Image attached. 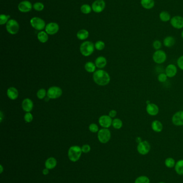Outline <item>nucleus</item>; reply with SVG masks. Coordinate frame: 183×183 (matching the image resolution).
<instances>
[{
  "label": "nucleus",
  "instance_id": "nucleus-1",
  "mask_svg": "<svg viewBox=\"0 0 183 183\" xmlns=\"http://www.w3.org/2000/svg\"><path fill=\"white\" fill-rule=\"evenodd\" d=\"M93 79L97 85L100 86H105L110 83V76L105 71L98 70L93 73Z\"/></svg>",
  "mask_w": 183,
  "mask_h": 183
},
{
  "label": "nucleus",
  "instance_id": "nucleus-2",
  "mask_svg": "<svg viewBox=\"0 0 183 183\" xmlns=\"http://www.w3.org/2000/svg\"><path fill=\"white\" fill-rule=\"evenodd\" d=\"M82 149L78 146H73L69 149L68 157L70 161L75 162L78 161L82 155Z\"/></svg>",
  "mask_w": 183,
  "mask_h": 183
},
{
  "label": "nucleus",
  "instance_id": "nucleus-3",
  "mask_svg": "<svg viewBox=\"0 0 183 183\" xmlns=\"http://www.w3.org/2000/svg\"><path fill=\"white\" fill-rule=\"evenodd\" d=\"M95 49V45L90 41H85L80 46L79 50L82 55L89 56L93 54Z\"/></svg>",
  "mask_w": 183,
  "mask_h": 183
},
{
  "label": "nucleus",
  "instance_id": "nucleus-4",
  "mask_svg": "<svg viewBox=\"0 0 183 183\" xmlns=\"http://www.w3.org/2000/svg\"><path fill=\"white\" fill-rule=\"evenodd\" d=\"M152 60L153 61L157 64H163L166 62L167 55L164 51L163 50H157L153 53L152 55Z\"/></svg>",
  "mask_w": 183,
  "mask_h": 183
},
{
  "label": "nucleus",
  "instance_id": "nucleus-5",
  "mask_svg": "<svg viewBox=\"0 0 183 183\" xmlns=\"http://www.w3.org/2000/svg\"><path fill=\"white\" fill-rule=\"evenodd\" d=\"M98 139L102 143H106L110 141L111 137L110 131L108 128H103L98 132Z\"/></svg>",
  "mask_w": 183,
  "mask_h": 183
},
{
  "label": "nucleus",
  "instance_id": "nucleus-6",
  "mask_svg": "<svg viewBox=\"0 0 183 183\" xmlns=\"http://www.w3.org/2000/svg\"><path fill=\"white\" fill-rule=\"evenodd\" d=\"M151 146L147 140L141 141V143H137V151L140 154L142 155H146L148 154L150 152Z\"/></svg>",
  "mask_w": 183,
  "mask_h": 183
},
{
  "label": "nucleus",
  "instance_id": "nucleus-7",
  "mask_svg": "<svg viewBox=\"0 0 183 183\" xmlns=\"http://www.w3.org/2000/svg\"><path fill=\"white\" fill-rule=\"evenodd\" d=\"M62 94V90L59 87L52 86L47 90V95L51 99H55L60 97Z\"/></svg>",
  "mask_w": 183,
  "mask_h": 183
},
{
  "label": "nucleus",
  "instance_id": "nucleus-8",
  "mask_svg": "<svg viewBox=\"0 0 183 183\" xmlns=\"http://www.w3.org/2000/svg\"><path fill=\"white\" fill-rule=\"evenodd\" d=\"M6 29L8 33L14 35L18 32L20 26L16 20L15 19H10L7 22Z\"/></svg>",
  "mask_w": 183,
  "mask_h": 183
},
{
  "label": "nucleus",
  "instance_id": "nucleus-9",
  "mask_svg": "<svg viewBox=\"0 0 183 183\" xmlns=\"http://www.w3.org/2000/svg\"><path fill=\"white\" fill-rule=\"evenodd\" d=\"M171 26L177 29L181 30L183 29V17L179 15L174 16L171 17L170 21Z\"/></svg>",
  "mask_w": 183,
  "mask_h": 183
},
{
  "label": "nucleus",
  "instance_id": "nucleus-10",
  "mask_svg": "<svg viewBox=\"0 0 183 183\" xmlns=\"http://www.w3.org/2000/svg\"><path fill=\"white\" fill-rule=\"evenodd\" d=\"M31 26L33 27L34 29L42 31L45 27V22L44 20L42 18L39 17H33L30 20Z\"/></svg>",
  "mask_w": 183,
  "mask_h": 183
},
{
  "label": "nucleus",
  "instance_id": "nucleus-11",
  "mask_svg": "<svg viewBox=\"0 0 183 183\" xmlns=\"http://www.w3.org/2000/svg\"><path fill=\"white\" fill-rule=\"evenodd\" d=\"M171 121L172 124L176 126H183V111H178L174 113L172 116Z\"/></svg>",
  "mask_w": 183,
  "mask_h": 183
},
{
  "label": "nucleus",
  "instance_id": "nucleus-12",
  "mask_svg": "<svg viewBox=\"0 0 183 183\" xmlns=\"http://www.w3.org/2000/svg\"><path fill=\"white\" fill-rule=\"evenodd\" d=\"M146 112L148 115L152 116H155L159 114V109L158 106L154 103L147 104Z\"/></svg>",
  "mask_w": 183,
  "mask_h": 183
},
{
  "label": "nucleus",
  "instance_id": "nucleus-13",
  "mask_svg": "<svg viewBox=\"0 0 183 183\" xmlns=\"http://www.w3.org/2000/svg\"><path fill=\"white\" fill-rule=\"evenodd\" d=\"M112 119L108 115H103L99 118L100 125L103 128H108L112 124Z\"/></svg>",
  "mask_w": 183,
  "mask_h": 183
},
{
  "label": "nucleus",
  "instance_id": "nucleus-14",
  "mask_svg": "<svg viewBox=\"0 0 183 183\" xmlns=\"http://www.w3.org/2000/svg\"><path fill=\"white\" fill-rule=\"evenodd\" d=\"M91 8L95 12H101L105 8V2L104 0H96L92 4Z\"/></svg>",
  "mask_w": 183,
  "mask_h": 183
},
{
  "label": "nucleus",
  "instance_id": "nucleus-15",
  "mask_svg": "<svg viewBox=\"0 0 183 183\" xmlns=\"http://www.w3.org/2000/svg\"><path fill=\"white\" fill-rule=\"evenodd\" d=\"M177 72H178V69L174 64H168L166 67L165 73L168 78H171L174 77L177 74Z\"/></svg>",
  "mask_w": 183,
  "mask_h": 183
},
{
  "label": "nucleus",
  "instance_id": "nucleus-16",
  "mask_svg": "<svg viewBox=\"0 0 183 183\" xmlns=\"http://www.w3.org/2000/svg\"><path fill=\"white\" fill-rule=\"evenodd\" d=\"M59 30V25L56 23H50L45 27V31L48 34L54 35L57 33Z\"/></svg>",
  "mask_w": 183,
  "mask_h": 183
},
{
  "label": "nucleus",
  "instance_id": "nucleus-17",
  "mask_svg": "<svg viewBox=\"0 0 183 183\" xmlns=\"http://www.w3.org/2000/svg\"><path fill=\"white\" fill-rule=\"evenodd\" d=\"M18 10L22 12H28L31 10L32 5L31 3L29 1H23L20 3L18 6Z\"/></svg>",
  "mask_w": 183,
  "mask_h": 183
},
{
  "label": "nucleus",
  "instance_id": "nucleus-18",
  "mask_svg": "<svg viewBox=\"0 0 183 183\" xmlns=\"http://www.w3.org/2000/svg\"><path fill=\"white\" fill-rule=\"evenodd\" d=\"M22 107L23 111H25V112H30L33 108V102L29 98L25 99L24 100H23L22 103Z\"/></svg>",
  "mask_w": 183,
  "mask_h": 183
},
{
  "label": "nucleus",
  "instance_id": "nucleus-19",
  "mask_svg": "<svg viewBox=\"0 0 183 183\" xmlns=\"http://www.w3.org/2000/svg\"><path fill=\"white\" fill-rule=\"evenodd\" d=\"M151 128L155 132L160 133L163 130V125L161 121L159 120H154L151 124Z\"/></svg>",
  "mask_w": 183,
  "mask_h": 183
},
{
  "label": "nucleus",
  "instance_id": "nucleus-20",
  "mask_svg": "<svg viewBox=\"0 0 183 183\" xmlns=\"http://www.w3.org/2000/svg\"><path fill=\"white\" fill-rule=\"evenodd\" d=\"M141 7L146 10H151L153 9L155 5L154 0H140Z\"/></svg>",
  "mask_w": 183,
  "mask_h": 183
},
{
  "label": "nucleus",
  "instance_id": "nucleus-21",
  "mask_svg": "<svg viewBox=\"0 0 183 183\" xmlns=\"http://www.w3.org/2000/svg\"><path fill=\"white\" fill-rule=\"evenodd\" d=\"M7 94L8 97L12 100H15L17 99L18 97V90L15 87H11L8 89Z\"/></svg>",
  "mask_w": 183,
  "mask_h": 183
},
{
  "label": "nucleus",
  "instance_id": "nucleus-22",
  "mask_svg": "<svg viewBox=\"0 0 183 183\" xmlns=\"http://www.w3.org/2000/svg\"><path fill=\"white\" fill-rule=\"evenodd\" d=\"M176 43L175 38L172 36H167L163 41V44L167 48H171L174 46Z\"/></svg>",
  "mask_w": 183,
  "mask_h": 183
},
{
  "label": "nucleus",
  "instance_id": "nucleus-23",
  "mask_svg": "<svg viewBox=\"0 0 183 183\" xmlns=\"http://www.w3.org/2000/svg\"><path fill=\"white\" fill-rule=\"evenodd\" d=\"M57 164V161L54 157H49V159H47L46 161H45V168L48 169L49 170L53 169L55 168Z\"/></svg>",
  "mask_w": 183,
  "mask_h": 183
},
{
  "label": "nucleus",
  "instance_id": "nucleus-24",
  "mask_svg": "<svg viewBox=\"0 0 183 183\" xmlns=\"http://www.w3.org/2000/svg\"><path fill=\"white\" fill-rule=\"evenodd\" d=\"M159 18L162 22H169L171 19V16L168 11H162L159 13Z\"/></svg>",
  "mask_w": 183,
  "mask_h": 183
},
{
  "label": "nucleus",
  "instance_id": "nucleus-25",
  "mask_svg": "<svg viewBox=\"0 0 183 183\" xmlns=\"http://www.w3.org/2000/svg\"><path fill=\"white\" fill-rule=\"evenodd\" d=\"M107 64V60L106 58L103 56H99L96 58L95 61V65L97 68L99 69L104 68Z\"/></svg>",
  "mask_w": 183,
  "mask_h": 183
},
{
  "label": "nucleus",
  "instance_id": "nucleus-26",
  "mask_svg": "<svg viewBox=\"0 0 183 183\" xmlns=\"http://www.w3.org/2000/svg\"><path fill=\"white\" fill-rule=\"evenodd\" d=\"M174 170L178 175L183 176V160L177 162L174 166Z\"/></svg>",
  "mask_w": 183,
  "mask_h": 183
},
{
  "label": "nucleus",
  "instance_id": "nucleus-27",
  "mask_svg": "<svg viewBox=\"0 0 183 183\" xmlns=\"http://www.w3.org/2000/svg\"><path fill=\"white\" fill-rule=\"evenodd\" d=\"M37 38L40 42L42 43H45L48 41L49 36H48V34L46 32L41 31L38 33Z\"/></svg>",
  "mask_w": 183,
  "mask_h": 183
},
{
  "label": "nucleus",
  "instance_id": "nucleus-28",
  "mask_svg": "<svg viewBox=\"0 0 183 183\" xmlns=\"http://www.w3.org/2000/svg\"><path fill=\"white\" fill-rule=\"evenodd\" d=\"M89 33L86 30H81L77 33V37L79 40H84L88 38Z\"/></svg>",
  "mask_w": 183,
  "mask_h": 183
},
{
  "label": "nucleus",
  "instance_id": "nucleus-29",
  "mask_svg": "<svg viewBox=\"0 0 183 183\" xmlns=\"http://www.w3.org/2000/svg\"><path fill=\"white\" fill-rule=\"evenodd\" d=\"M96 66L95 64L91 62H87L84 66L86 70L90 73L95 72L96 71Z\"/></svg>",
  "mask_w": 183,
  "mask_h": 183
},
{
  "label": "nucleus",
  "instance_id": "nucleus-30",
  "mask_svg": "<svg viewBox=\"0 0 183 183\" xmlns=\"http://www.w3.org/2000/svg\"><path fill=\"white\" fill-rule=\"evenodd\" d=\"M112 125L113 128H115V129L119 130L123 127V123L121 119L116 118L113 120Z\"/></svg>",
  "mask_w": 183,
  "mask_h": 183
},
{
  "label": "nucleus",
  "instance_id": "nucleus-31",
  "mask_svg": "<svg viewBox=\"0 0 183 183\" xmlns=\"http://www.w3.org/2000/svg\"><path fill=\"white\" fill-rule=\"evenodd\" d=\"M176 163V162H175V160L172 157L167 158L165 160V162H164L166 167L168 168H174Z\"/></svg>",
  "mask_w": 183,
  "mask_h": 183
},
{
  "label": "nucleus",
  "instance_id": "nucleus-32",
  "mask_svg": "<svg viewBox=\"0 0 183 183\" xmlns=\"http://www.w3.org/2000/svg\"><path fill=\"white\" fill-rule=\"evenodd\" d=\"M134 183H150V179L146 176H140L135 179Z\"/></svg>",
  "mask_w": 183,
  "mask_h": 183
},
{
  "label": "nucleus",
  "instance_id": "nucleus-33",
  "mask_svg": "<svg viewBox=\"0 0 183 183\" xmlns=\"http://www.w3.org/2000/svg\"><path fill=\"white\" fill-rule=\"evenodd\" d=\"M91 9L92 8L89 5L86 4V5H82V7H81V11L82 13L84 14H88L90 13Z\"/></svg>",
  "mask_w": 183,
  "mask_h": 183
},
{
  "label": "nucleus",
  "instance_id": "nucleus-34",
  "mask_svg": "<svg viewBox=\"0 0 183 183\" xmlns=\"http://www.w3.org/2000/svg\"><path fill=\"white\" fill-rule=\"evenodd\" d=\"M47 94L46 90L45 89L42 88L38 90L37 93V96L38 99H43L46 97Z\"/></svg>",
  "mask_w": 183,
  "mask_h": 183
},
{
  "label": "nucleus",
  "instance_id": "nucleus-35",
  "mask_svg": "<svg viewBox=\"0 0 183 183\" xmlns=\"http://www.w3.org/2000/svg\"><path fill=\"white\" fill-rule=\"evenodd\" d=\"M152 47L154 48L155 51L159 50L161 49L162 47V42H161L160 40H156L152 42Z\"/></svg>",
  "mask_w": 183,
  "mask_h": 183
},
{
  "label": "nucleus",
  "instance_id": "nucleus-36",
  "mask_svg": "<svg viewBox=\"0 0 183 183\" xmlns=\"http://www.w3.org/2000/svg\"><path fill=\"white\" fill-rule=\"evenodd\" d=\"M168 78V76L166 75V73H161L157 76V80L159 82L163 83L167 80Z\"/></svg>",
  "mask_w": 183,
  "mask_h": 183
},
{
  "label": "nucleus",
  "instance_id": "nucleus-37",
  "mask_svg": "<svg viewBox=\"0 0 183 183\" xmlns=\"http://www.w3.org/2000/svg\"><path fill=\"white\" fill-rule=\"evenodd\" d=\"M105 46V44L103 41H98L96 42L95 44V48L98 51H102L104 49Z\"/></svg>",
  "mask_w": 183,
  "mask_h": 183
},
{
  "label": "nucleus",
  "instance_id": "nucleus-38",
  "mask_svg": "<svg viewBox=\"0 0 183 183\" xmlns=\"http://www.w3.org/2000/svg\"><path fill=\"white\" fill-rule=\"evenodd\" d=\"M10 18V16L5 15L4 14H2L0 16V24L3 25L7 23L8 22V19Z\"/></svg>",
  "mask_w": 183,
  "mask_h": 183
},
{
  "label": "nucleus",
  "instance_id": "nucleus-39",
  "mask_svg": "<svg viewBox=\"0 0 183 183\" xmlns=\"http://www.w3.org/2000/svg\"><path fill=\"white\" fill-rule=\"evenodd\" d=\"M33 8L36 11H42L44 8V5H43L42 3L37 2L33 5Z\"/></svg>",
  "mask_w": 183,
  "mask_h": 183
},
{
  "label": "nucleus",
  "instance_id": "nucleus-40",
  "mask_svg": "<svg viewBox=\"0 0 183 183\" xmlns=\"http://www.w3.org/2000/svg\"><path fill=\"white\" fill-rule=\"evenodd\" d=\"M89 129L90 131L91 132L96 133L99 131V128L97 124L95 123L91 124L89 126Z\"/></svg>",
  "mask_w": 183,
  "mask_h": 183
},
{
  "label": "nucleus",
  "instance_id": "nucleus-41",
  "mask_svg": "<svg viewBox=\"0 0 183 183\" xmlns=\"http://www.w3.org/2000/svg\"><path fill=\"white\" fill-rule=\"evenodd\" d=\"M24 120L25 122L27 123H31L33 121V115L31 114L30 112L27 113L24 115Z\"/></svg>",
  "mask_w": 183,
  "mask_h": 183
},
{
  "label": "nucleus",
  "instance_id": "nucleus-42",
  "mask_svg": "<svg viewBox=\"0 0 183 183\" xmlns=\"http://www.w3.org/2000/svg\"><path fill=\"white\" fill-rule=\"evenodd\" d=\"M177 65L179 69L183 71V55L181 56L177 59Z\"/></svg>",
  "mask_w": 183,
  "mask_h": 183
},
{
  "label": "nucleus",
  "instance_id": "nucleus-43",
  "mask_svg": "<svg viewBox=\"0 0 183 183\" xmlns=\"http://www.w3.org/2000/svg\"><path fill=\"white\" fill-rule=\"evenodd\" d=\"M82 152L84 153H88L91 150V147L89 145H84L82 147Z\"/></svg>",
  "mask_w": 183,
  "mask_h": 183
},
{
  "label": "nucleus",
  "instance_id": "nucleus-44",
  "mask_svg": "<svg viewBox=\"0 0 183 183\" xmlns=\"http://www.w3.org/2000/svg\"><path fill=\"white\" fill-rule=\"evenodd\" d=\"M117 115V111H115V110H111V111L109 112V113H108V116H109L110 117H111L112 118L116 117Z\"/></svg>",
  "mask_w": 183,
  "mask_h": 183
},
{
  "label": "nucleus",
  "instance_id": "nucleus-45",
  "mask_svg": "<svg viewBox=\"0 0 183 183\" xmlns=\"http://www.w3.org/2000/svg\"><path fill=\"white\" fill-rule=\"evenodd\" d=\"M42 174H44V175H47L49 174V169L45 168L44 170H42Z\"/></svg>",
  "mask_w": 183,
  "mask_h": 183
},
{
  "label": "nucleus",
  "instance_id": "nucleus-46",
  "mask_svg": "<svg viewBox=\"0 0 183 183\" xmlns=\"http://www.w3.org/2000/svg\"><path fill=\"white\" fill-rule=\"evenodd\" d=\"M142 141V140L141 137H137V138H136V141H137V143H141Z\"/></svg>",
  "mask_w": 183,
  "mask_h": 183
},
{
  "label": "nucleus",
  "instance_id": "nucleus-47",
  "mask_svg": "<svg viewBox=\"0 0 183 183\" xmlns=\"http://www.w3.org/2000/svg\"><path fill=\"white\" fill-rule=\"evenodd\" d=\"M3 119V113L2 111H1V122H2Z\"/></svg>",
  "mask_w": 183,
  "mask_h": 183
},
{
  "label": "nucleus",
  "instance_id": "nucleus-48",
  "mask_svg": "<svg viewBox=\"0 0 183 183\" xmlns=\"http://www.w3.org/2000/svg\"><path fill=\"white\" fill-rule=\"evenodd\" d=\"M0 168H1V170H0L1 171H0V173L1 174V173H2L3 172V167L2 165H1V166H0Z\"/></svg>",
  "mask_w": 183,
  "mask_h": 183
},
{
  "label": "nucleus",
  "instance_id": "nucleus-49",
  "mask_svg": "<svg viewBox=\"0 0 183 183\" xmlns=\"http://www.w3.org/2000/svg\"><path fill=\"white\" fill-rule=\"evenodd\" d=\"M181 38L183 39V29L182 31H181Z\"/></svg>",
  "mask_w": 183,
  "mask_h": 183
},
{
  "label": "nucleus",
  "instance_id": "nucleus-50",
  "mask_svg": "<svg viewBox=\"0 0 183 183\" xmlns=\"http://www.w3.org/2000/svg\"><path fill=\"white\" fill-rule=\"evenodd\" d=\"M159 183H166L165 182H163V181H161V182H159Z\"/></svg>",
  "mask_w": 183,
  "mask_h": 183
}]
</instances>
